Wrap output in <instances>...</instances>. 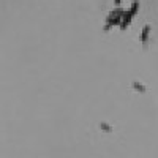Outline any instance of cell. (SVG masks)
Wrapping results in <instances>:
<instances>
[{
  "mask_svg": "<svg viewBox=\"0 0 158 158\" xmlns=\"http://www.w3.org/2000/svg\"><path fill=\"white\" fill-rule=\"evenodd\" d=\"M131 87H133V90L139 92V94H144V92L147 90V89H146V85L141 84V82H138V81H133V82H131Z\"/></svg>",
  "mask_w": 158,
  "mask_h": 158,
  "instance_id": "obj_3",
  "label": "cell"
},
{
  "mask_svg": "<svg viewBox=\"0 0 158 158\" xmlns=\"http://www.w3.org/2000/svg\"><path fill=\"white\" fill-rule=\"evenodd\" d=\"M120 2H122V0H114V3H115L117 6H118V5H120Z\"/></svg>",
  "mask_w": 158,
  "mask_h": 158,
  "instance_id": "obj_5",
  "label": "cell"
},
{
  "mask_svg": "<svg viewBox=\"0 0 158 158\" xmlns=\"http://www.w3.org/2000/svg\"><path fill=\"white\" fill-rule=\"evenodd\" d=\"M101 130H104V131H111V127H109L108 123H101Z\"/></svg>",
  "mask_w": 158,
  "mask_h": 158,
  "instance_id": "obj_4",
  "label": "cell"
},
{
  "mask_svg": "<svg viewBox=\"0 0 158 158\" xmlns=\"http://www.w3.org/2000/svg\"><path fill=\"white\" fill-rule=\"evenodd\" d=\"M138 11H139V2H133V3H131L130 11L125 13V16H123V19H122V22H120V25H118V27H120L122 30H127L128 25H130V22H131V19L136 16Z\"/></svg>",
  "mask_w": 158,
  "mask_h": 158,
  "instance_id": "obj_1",
  "label": "cell"
},
{
  "mask_svg": "<svg viewBox=\"0 0 158 158\" xmlns=\"http://www.w3.org/2000/svg\"><path fill=\"white\" fill-rule=\"evenodd\" d=\"M149 35H150V25H144L142 30H141V43H142V48H144V49L147 48Z\"/></svg>",
  "mask_w": 158,
  "mask_h": 158,
  "instance_id": "obj_2",
  "label": "cell"
}]
</instances>
